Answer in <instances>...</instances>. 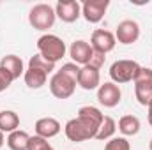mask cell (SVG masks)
<instances>
[{
    "label": "cell",
    "instance_id": "1",
    "mask_svg": "<svg viewBox=\"0 0 152 150\" xmlns=\"http://www.w3.org/2000/svg\"><path fill=\"white\" fill-rule=\"evenodd\" d=\"M104 120V113L96 106H81L78 110V115L71 118L64 125L66 138L73 143H81L96 138L101 124Z\"/></svg>",
    "mask_w": 152,
    "mask_h": 150
},
{
    "label": "cell",
    "instance_id": "2",
    "mask_svg": "<svg viewBox=\"0 0 152 150\" xmlns=\"http://www.w3.org/2000/svg\"><path fill=\"white\" fill-rule=\"evenodd\" d=\"M78 73H80V66H76L75 62L64 64L57 73H53L48 83L51 95L57 99H69L75 94L78 85Z\"/></svg>",
    "mask_w": 152,
    "mask_h": 150
},
{
    "label": "cell",
    "instance_id": "3",
    "mask_svg": "<svg viewBox=\"0 0 152 150\" xmlns=\"http://www.w3.org/2000/svg\"><path fill=\"white\" fill-rule=\"evenodd\" d=\"M36 44H37L39 55L51 64H57L58 60H62L66 57V51H67L66 42L58 36H53V34H42Z\"/></svg>",
    "mask_w": 152,
    "mask_h": 150
},
{
    "label": "cell",
    "instance_id": "4",
    "mask_svg": "<svg viewBox=\"0 0 152 150\" xmlns=\"http://www.w3.org/2000/svg\"><path fill=\"white\" fill-rule=\"evenodd\" d=\"M55 21H57L55 7H51L50 4H36L28 11V23L34 30L48 32L50 28H53Z\"/></svg>",
    "mask_w": 152,
    "mask_h": 150
},
{
    "label": "cell",
    "instance_id": "5",
    "mask_svg": "<svg viewBox=\"0 0 152 150\" xmlns=\"http://www.w3.org/2000/svg\"><path fill=\"white\" fill-rule=\"evenodd\" d=\"M140 64L136 60H117L110 66V78L112 81L117 85H124V83H129V81H134V78L140 71Z\"/></svg>",
    "mask_w": 152,
    "mask_h": 150
},
{
    "label": "cell",
    "instance_id": "6",
    "mask_svg": "<svg viewBox=\"0 0 152 150\" xmlns=\"http://www.w3.org/2000/svg\"><path fill=\"white\" fill-rule=\"evenodd\" d=\"M134 95L142 106H149L152 101V69L140 67L134 78Z\"/></svg>",
    "mask_w": 152,
    "mask_h": 150
},
{
    "label": "cell",
    "instance_id": "7",
    "mask_svg": "<svg viewBox=\"0 0 152 150\" xmlns=\"http://www.w3.org/2000/svg\"><path fill=\"white\" fill-rule=\"evenodd\" d=\"M110 0H85L81 4V16L88 23H99L106 11H108Z\"/></svg>",
    "mask_w": 152,
    "mask_h": 150
},
{
    "label": "cell",
    "instance_id": "8",
    "mask_svg": "<svg viewBox=\"0 0 152 150\" xmlns=\"http://www.w3.org/2000/svg\"><path fill=\"white\" fill-rule=\"evenodd\" d=\"M122 99V92H120V87L113 83V81H106V83H101L99 88H97V101L101 106L104 108H115L118 106Z\"/></svg>",
    "mask_w": 152,
    "mask_h": 150
},
{
    "label": "cell",
    "instance_id": "9",
    "mask_svg": "<svg viewBox=\"0 0 152 150\" xmlns=\"http://www.w3.org/2000/svg\"><path fill=\"white\" fill-rule=\"evenodd\" d=\"M115 39L120 44H134L140 39V25L134 20H122L117 25L115 30Z\"/></svg>",
    "mask_w": 152,
    "mask_h": 150
},
{
    "label": "cell",
    "instance_id": "10",
    "mask_svg": "<svg viewBox=\"0 0 152 150\" xmlns=\"http://www.w3.org/2000/svg\"><path fill=\"white\" fill-rule=\"evenodd\" d=\"M90 46L94 51H99L103 55L113 51V48L117 46V39L115 34L110 30H104V28H97L92 32V37H90Z\"/></svg>",
    "mask_w": 152,
    "mask_h": 150
},
{
    "label": "cell",
    "instance_id": "11",
    "mask_svg": "<svg viewBox=\"0 0 152 150\" xmlns=\"http://www.w3.org/2000/svg\"><path fill=\"white\" fill-rule=\"evenodd\" d=\"M55 14L64 23H75L81 16V4L76 0H58L55 5Z\"/></svg>",
    "mask_w": 152,
    "mask_h": 150
},
{
    "label": "cell",
    "instance_id": "12",
    "mask_svg": "<svg viewBox=\"0 0 152 150\" xmlns=\"http://www.w3.org/2000/svg\"><path fill=\"white\" fill-rule=\"evenodd\" d=\"M92 55H94V50H92L90 42H87L83 39H78V41H75L69 46V57H71V60L75 62L76 66H80V67L87 66L90 62Z\"/></svg>",
    "mask_w": 152,
    "mask_h": 150
},
{
    "label": "cell",
    "instance_id": "13",
    "mask_svg": "<svg viewBox=\"0 0 152 150\" xmlns=\"http://www.w3.org/2000/svg\"><path fill=\"white\" fill-rule=\"evenodd\" d=\"M99 85H101L99 69H94L90 66L80 67V73H78V87H81L83 90H97Z\"/></svg>",
    "mask_w": 152,
    "mask_h": 150
},
{
    "label": "cell",
    "instance_id": "14",
    "mask_svg": "<svg viewBox=\"0 0 152 150\" xmlns=\"http://www.w3.org/2000/svg\"><path fill=\"white\" fill-rule=\"evenodd\" d=\"M34 129H36V134L37 136L44 138V140H50V138H55L62 131V125L53 117H42V118H39L37 122H36Z\"/></svg>",
    "mask_w": 152,
    "mask_h": 150
},
{
    "label": "cell",
    "instance_id": "15",
    "mask_svg": "<svg viewBox=\"0 0 152 150\" xmlns=\"http://www.w3.org/2000/svg\"><path fill=\"white\" fill-rule=\"evenodd\" d=\"M0 67H4L9 74L12 76V79H18L21 74H25V67H23V60L18 55H5L0 60Z\"/></svg>",
    "mask_w": 152,
    "mask_h": 150
},
{
    "label": "cell",
    "instance_id": "16",
    "mask_svg": "<svg viewBox=\"0 0 152 150\" xmlns=\"http://www.w3.org/2000/svg\"><path fill=\"white\" fill-rule=\"evenodd\" d=\"M23 79H25V85L32 90H37L41 87L46 85V79H48V73L41 71V69H36V67H27L25 69V74H23Z\"/></svg>",
    "mask_w": 152,
    "mask_h": 150
},
{
    "label": "cell",
    "instance_id": "17",
    "mask_svg": "<svg viewBox=\"0 0 152 150\" xmlns=\"http://www.w3.org/2000/svg\"><path fill=\"white\" fill-rule=\"evenodd\" d=\"M28 140H30V134L21 131V129H16L12 133H9L5 143L11 150H27L28 149Z\"/></svg>",
    "mask_w": 152,
    "mask_h": 150
},
{
    "label": "cell",
    "instance_id": "18",
    "mask_svg": "<svg viewBox=\"0 0 152 150\" xmlns=\"http://www.w3.org/2000/svg\"><path fill=\"white\" fill-rule=\"evenodd\" d=\"M16 129H20V115L12 110L0 111V131L9 134Z\"/></svg>",
    "mask_w": 152,
    "mask_h": 150
},
{
    "label": "cell",
    "instance_id": "19",
    "mask_svg": "<svg viewBox=\"0 0 152 150\" xmlns=\"http://www.w3.org/2000/svg\"><path fill=\"white\" fill-rule=\"evenodd\" d=\"M140 118L134 117V115H124L120 120H118V131L124 134V136H134L140 133Z\"/></svg>",
    "mask_w": 152,
    "mask_h": 150
},
{
    "label": "cell",
    "instance_id": "20",
    "mask_svg": "<svg viewBox=\"0 0 152 150\" xmlns=\"http://www.w3.org/2000/svg\"><path fill=\"white\" fill-rule=\"evenodd\" d=\"M115 131H117V122H115L112 117H104V120H103V124H101V127H99V131L96 134V140L108 141V140L113 138Z\"/></svg>",
    "mask_w": 152,
    "mask_h": 150
},
{
    "label": "cell",
    "instance_id": "21",
    "mask_svg": "<svg viewBox=\"0 0 152 150\" xmlns=\"http://www.w3.org/2000/svg\"><path fill=\"white\" fill-rule=\"evenodd\" d=\"M28 67L41 69V71H44V73H48V74H51V73L55 71V64L48 62V60H46V58H42L39 53H36L34 57H30V60H28Z\"/></svg>",
    "mask_w": 152,
    "mask_h": 150
},
{
    "label": "cell",
    "instance_id": "22",
    "mask_svg": "<svg viewBox=\"0 0 152 150\" xmlns=\"http://www.w3.org/2000/svg\"><path fill=\"white\" fill-rule=\"evenodd\" d=\"M104 150H131V143L124 136H118V138L108 140L104 145Z\"/></svg>",
    "mask_w": 152,
    "mask_h": 150
},
{
    "label": "cell",
    "instance_id": "23",
    "mask_svg": "<svg viewBox=\"0 0 152 150\" xmlns=\"http://www.w3.org/2000/svg\"><path fill=\"white\" fill-rule=\"evenodd\" d=\"M48 145V140H44V138H41V136H30V140H28V149L27 150H41L44 149Z\"/></svg>",
    "mask_w": 152,
    "mask_h": 150
},
{
    "label": "cell",
    "instance_id": "24",
    "mask_svg": "<svg viewBox=\"0 0 152 150\" xmlns=\"http://www.w3.org/2000/svg\"><path fill=\"white\" fill-rule=\"evenodd\" d=\"M104 60H106V55H103V53H99V51H94V55H92V58H90V62H88L87 66H90V67L101 71V67L104 66Z\"/></svg>",
    "mask_w": 152,
    "mask_h": 150
},
{
    "label": "cell",
    "instance_id": "25",
    "mask_svg": "<svg viewBox=\"0 0 152 150\" xmlns=\"http://www.w3.org/2000/svg\"><path fill=\"white\" fill-rule=\"evenodd\" d=\"M14 79H12V76L9 74L4 67H0V94L4 92V90H7L9 87H11V83H12Z\"/></svg>",
    "mask_w": 152,
    "mask_h": 150
},
{
    "label": "cell",
    "instance_id": "26",
    "mask_svg": "<svg viewBox=\"0 0 152 150\" xmlns=\"http://www.w3.org/2000/svg\"><path fill=\"white\" fill-rule=\"evenodd\" d=\"M147 120H149V125L152 127V101H151V104L147 106Z\"/></svg>",
    "mask_w": 152,
    "mask_h": 150
},
{
    "label": "cell",
    "instance_id": "27",
    "mask_svg": "<svg viewBox=\"0 0 152 150\" xmlns=\"http://www.w3.org/2000/svg\"><path fill=\"white\" fill-rule=\"evenodd\" d=\"M4 143H5V136H4V133L0 131V149L4 147Z\"/></svg>",
    "mask_w": 152,
    "mask_h": 150
},
{
    "label": "cell",
    "instance_id": "28",
    "mask_svg": "<svg viewBox=\"0 0 152 150\" xmlns=\"http://www.w3.org/2000/svg\"><path fill=\"white\" fill-rule=\"evenodd\" d=\"M42 150H55V149H53V147H51V145L48 143V145H46V147H44V149H42Z\"/></svg>",
    "mask_w": 152,
    "mask_h": 150
},
{
    "label": "cell",
    "instance_id": "29",
    "mask_svg": "<svg viewBox=\"0 0 152 150\" xmlns=\"http://www.w3.org/2000/svg\"><path fill=\"white\" fill-rule=\"evenodd\" d=\"M149 150H152V138H151V141H149Z\"/></svg>",
    "mask_w": 152,
    "mask_h": 150
}]
</instances>
